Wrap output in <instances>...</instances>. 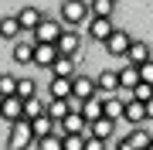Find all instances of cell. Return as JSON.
<instances>
[{
	"mask_svg": "<svg viewBox=\"0 0 153 150\" xmlns=\"http://www.w3.org/2000/svg\"><path fill=\"white\" fill-rule=\"evenodd\" d=\"M133 41H136V38H133L126 28H116V34L105 41V51L116 55V58H126V55H129V48H133Z\"/></svg>",
	"mask_w": 153,
	"mask_h": 150,
	"instance_id": "8992f818",
	"label": "cell"
},
{
	"mask_svg": "<svg viewBox=\"0 0 153 150\" xmlns=\"http://www.w3.org/2000/svg\"><path fill=\"white\" fill-rule=\"evenodd\" d=\"M119 82H123V89H136V85H140V68L129 65V61H123V68H119Z\"/></svg>",
	"mask_w": 153,
	"mask_h": 150,
	"instance_id": "44dd1931",
	"label": "cell"
},
{
	"mask_svg": "<svg viewBox=\"0 0 153 150\" xmlns=\"http://www.w3.org/2000/svg\"><path fill=\"white\" fill-rule=\"evenodd\" d=\"M44 21V14L38 10V7H21V10H17V24H21V31H38V24Z\"/></svg>",
	"mask_w": 153,
	"mask_h": 150,
	"instance_id": "4fadbf2b",
	"label": "cell"
},
{
	"mask_svg": "<svg viewBox=\"0 0 153 150\" xmlns=\"http://www.w3.org/2000/svg\"><path fill=\"white\" fill-rule=\"evenodd\" d=\"M85 31H88V38H92V41L105 45V41H109L112 34H116V24H112V21H105V17H88Z\"/></svg>",
	"mask_w": 153,
	"mask_h": 150,
	"instance_id": "52a82bcc",
	"label": "cell"
},
{
	"mask_svg": "<svg viewBox=\"0 0 153 150\" xmlns=\"http://www.w3.org/2000/svg\"><path fill=\"white\" fill-rule=\"evenodd\" d=\"M58 45H34V65L38 68H55V61H58Z\"/></svg>",
	"mask_w": 153,
	"mask_h": 150,
	"instance_id": "7c38bea8",
	"label": "cell"
},
{
	"mask_svg": "<svg viewBox=\"0 0 153 150\" xmlns=\"http://www.w3.org/2000/svg\"><path fill=\"white\" fill-rule=\"evenodd\" d=\"M48 99L68 102L71 99V78H51V82H48Z\"/></svg>",
	"mask_w": 153,
	"mask_h": 150,
	"instance_id": "e0dca14e",
	"label": "cell"
},
{
	"mask_svg": "<svg viewBox=\"0 0 153 150\" xmlns=\"http://www.w3.org/2000/svg\"><path fill=\"white\" fill-rule=\"evenodd\" d=\"M88 137H65V150H85Z\"/></svg>",
	"mask_w": 153,
	"mask_h": 150,
	"instance_id": "83f0119b",
	"label": "cell"
},
{
	"mask_svg": "<svg viewBox=\"0 0 153 150\" xmlns=\"http://www.w3.org/2000/svg\"><path fill=\"white\" fill-rule=\"evenodd\" d=\"M85 150H105V140H95V137H88V140H85Z\"/></svg>",
	"mask_w": 153,
	"mask_h": 150,
	"instance_id": "f1b7e54d",
	"label": "cell"
},
{
	"mask_svg": "<svg viewBox=\"0 0 153 150\" xmlns=\"http://www.w3.org/2000/svg\"><path fill=\"white\" fill-rule=\"evenodd\" d=\"M78 51H82V31H68L58 38V55L61 58H78Z\"/></svg>",
	"mask_w": 153,
	"mask_h": 150,
	"instance_id": "ba28073f",
	"label": "cell"
},
{
	"mask_svg": "<svg viewBox=\"0 0 153 150\" xmlns=\"http://www.w3.org/2000/svg\"><path fill=\"white\" fill-rule=\"evenodd\" d=\"M75 58H58L55 68H51V78H75Z\"/></svg>",
	"mask_w": 153,
	"mask_h": 150,
	"instance_id": "7402d4cb",
	"label": "cell"
},
{
	"mask_svg": "<svg viewBox=\"0 0 153 150\" xmlns=\"http://www.w3.org/2000/svg\"><path fill=\"white\" fill-rule=\"evenodd\" d=\"M126 61H129V65H136V68L146 65V61H153V48L146 45V41L136 38V41H133V48H129V55H126Z\"/></svg>",
	"mask_w": 153,
	"mask_h": 150,
	"instance_id": "5bb4252c",
	"label": "cell"
},
{
	"mask_svg": "<svg viewBox=\"0 0 153 150\" xmlns=\"http://www.w3.org/2000/svg\"><path fill=\"white\" fill-rule=\"evenodd\" d=\"M38 150H65V137H61V133L44 137V140H38Z\"/></svg>",
	"mask_w": 153,
	"mask_h": 150,
	"instance_id": "484cf974",
	"label": "cell"
},
{
	"mask_svg": "<svg viewBox=\"0 0 153 150\" xmlns=\"http://www.w3.org/2000/svg\"><path fill=\"white\" fill-rule=\"evenodd\" d=\"M58 133H61V137H88V123L82 119V113L75 109V113L58 126Z\"/></svg>",
	"mask_w": 153,
	"mask_h": 150,
	"instance_id": "30bf717a",
	"label": "cell"
},
{
	"mask_svg": "<svg viewBox=\"0 0 153 150\" xmlns=\"http://www.w3.org/2000/svg\"><path fill=\"white\" fill-rule=\"evenodd\" d=\"M34 96H38V82H34V78H21V82H17V99H34Z\"/></svg>",
	"mask_w": 153,
	"mask_h": 150,
	"instance_id": "d4e9b609",
	"label": "cell"
},
{
	"mask_svg": "<svg viewBox=\"0 0 153 150\" xmlns=\"http://www.w3.org/2000/svg\"><path fill=\"white\" fill-rule=\"evenodd\" d=\"M0 119H7L14 126V123L24 119V99H17V96H10V99H0Z\"/></svg>",
	"mask_w": 153,
	"mask_h": 150,
	"instance_id": "9c48e42d",
	"label": "cell"
},
{
	"mask_svg": "<svg viewBox=\"0 0 153 150\" xmlns=\"http://www.w3.org/2000/svg\"><path fill=\"white\" fill-rule=\"evenodd\" d=\"M88 137H95V140H109V137H116V123L102 116L99 123H92V126H88Z\"/></svg>",
	"mask_w": 153,
	"mask_h": 150,
	"instance_id": "ffe728a7",
	"label": "cell"
},
{
	"mask_svg": "<svg viewBox=\"0 0 153 150\" xmlns=\"http://www.w3.org/2000/svg\"><path fill=\"white\" fill-rule=\"evenodd\" d=\"M17 34H21V24H17V14H4L0 17V38L17 45Z\"/></svg>",
	"mask_w": 153,
	"mask_h": 150,
	"instance_id": "2e32d148",
	"label": "cell"
},
{
	"mask_svg": "<svg viewBox=\"0 0 153 150\" xmlns=\"http://www.w3.org/2000/svg\"><path fill=\"white\" fill-rule=\"evenodd\" d=\"M17 82H21V78L17 75H0V99H10V96H17Z\"/></svg>",
	"mask_w": 153,
	"mask_h": 150,
	"instance_id": "cb8c5ba5",
	"label": "cell"
},
{
	"mask_svg": "<svg viewBox=\"0 0 153 150\" xmlns=\"http://www.w3.org/2000/svg\"><path fill=\"white\" fill-rule=\"evenodd\" d=\"M10 58L17 61V65H34V41H17Z\"/></svg>",
	"mask_w": 153,
	"mask_h": 150,
	"instance_id": "d6986e66",
	"label": "cell"
},
{
	"mask_svg": "<svg viewBox=\"0 0 153 150\" xmlns=\"http://www.w3.org/2000/svg\"><path fill=\"white\" fill-rule=\"evenodd\" d=\"M78 113H82V119L92 126V123H99V119L105 116V99H102V96H95V99H88V102L78 106Z\"/></svg>",
	"mask_w": 153,
	"mask_h": 150,
	"instance_id": "8fae6325",
	"label": "cell"
},
{
	"mask_svg": "<svg viewBox=\"0 0 153 150\" xmlns=\"http://www.w3.org/2000/svg\"><path fill=\"white\" fill-rule=\"evenodd\" d=\"M88 4L85 0H61V7H58V21L65 24L68 31H78L82 24H88Z\"/></svg>",
	"mask_w": 153,
	"mask_h": 150,
	"instance_id": "6da1fadb",
	"label": "cell"
},
{
	"mask_svg": "<svg viewBox=\"0 0 153 150\" xmlns=\"http://www.w3.org/2000/svg\"><path fill=\"white\" fill-rule=\"evenodd\" d=\"M95 85H99V96H102V99L116 96V92L123 89V82H119V68H102V72L95 75Z\"/></svg>",
	"mask_w": 153,
	"mask_h": 150,
	"instance_id": "5b68a950",
	"label": "cell"
},
{
	"mask_svg": "<svg viewBox=\"0 0 153 150\" xmlns=\"http://www.w3.org/2000/svg\"><path fill=\"white\" fill-rule=\"evenodd\" d=\"M123 119L129 123V126H143V123H150V119H146V106L133 99L129 106H126V116H123Z\"/></svg>",
	"mask_w": 153,
	"mask_h": 150,
	"instance_id": "ac0fdd59",
	"label": "cell"
},
{
	"mask_svg": "<svg viewBox=\"0 0 153 150\" xmlns=\"http://www.w3.org/2000/svg\"><path fill=\"white\" fill-rule=\"evenodd\" d=\"M123 140H126V143H129L133 150H150V143H153V133H146L143 126H133V130H129V133H126Z\"/></svg>",
	"mask_w": 153,
	"mask_h": 150,
	"instance_id": "9a60e30c",
	"label": "cell"
},
{
	"mask_svg": "<svg viewBox=\"0 0 153 150\" xmlns=\"http://www.w3.org/2000/svg\"><path fill=\"white\" fill-rule=\"evenodd\" d=\"M95 96H99V85H95L92 75H75L71 78V99H75L78 106L88 102V99H95Z\"/></svg>",
	"mask_w": 153,
	"mask_h": 150,
	"instance_id": "277c9868",
	"label": "cell"
},
{
	"mask_svg": "<svg viewBox=\"0 0 153 150\" xmlns=\"http://www.w3.org/2000/svg\"><path fill=\"white\" fill-rule=\"evenodd\" d=\"M133 96H136V102H143V106H146V102L153 99V85H146V82H140L136 89H133Z\"/></svg>",
	"mask_w": 153,
	"mask_h": 150,
	"instance_id": "4316f807",
	"label": "cell"
},
{
	"mask_svg": "<svg viewBox=\"0 0 153 150\" xmlns=\"http://www.w3.org/2000/svg\"><path fill=\"white\" fill-rule=\"evenodd\" d=\"M31 143H38V140H34L31 123H27V119L14 123V126H10V133H7V150H27Z\"/></svg>",
	"mask_w": 153,
	"mask_h": 150,
	"instance_id": "3957f363",
	"label": "cell"
},
{
	"mask_svg": "<svg viewBox=\"0 0 153 150\" xmlns=\"http://www.w3.org/2000/svg\"><path fill=\"white\" fill-rule=\"evenodd\" d=\"M150 150H153V143H150Z\"/></svg>",
	"mask_w": 153,
	"mask_h": 150,
	"instance_id": "4dcf8cb0",
	"label": "cell"
},
{
	"mask_svg": "<svg viewBox=\"0 0 153 150\" xmlns=\"http://www.w3.org/2000/svg\"><path fill=\"white\" fill-rule=\"evenodd\" d=\"M116 150H133V147H129V143H126V140L119 137V140H116Z\"/></svg>",
	"mask_w": 153,
	"mask_h": 150,
	"instance_id": "f546056e",
	"label": "cell"
},
{
	"mask_svg": "<svg viewBox=\"0 0 153 150\" xmlns=\"http://www.w3.org/2000/svg\"><path fill=\"white\" fill-rule=\"evenodd\" d=\"M61 34H65V24L44 14V21L38 24V31L31 34V41H34V45H58V38H61Z\"/></svg>",
	"mask_w": 153,
	"mask_h": 150,
	"instance_id": "7a4b0ae2",
	"label": "cell"
},
{
	"mask_svg": "<svg viewBox=\"0 0 153 150\" xmlns=\"http://www.w3.org/2000/svg\"><path fill=\"white\" fill-rule=\"evenodd\" d=\"M112 10H116L112 0H92V4H88V14H92V17H105V21H112Z\"/></svg>",
	"mask_w": 153,
	"mask_h": 150,
	"instance_id": "603a6c76",
	"label": "cell"
}]
</instances>
